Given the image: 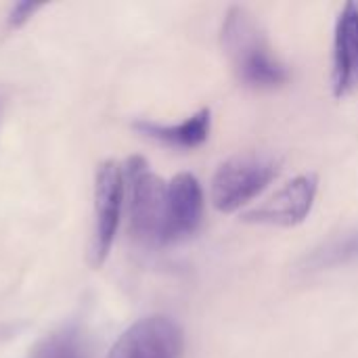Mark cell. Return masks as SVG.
Returning a JSON list of instances; mask_svg holds the SVG:
<instances>
[{
  "label": "cell",
  "instance_id": "6da1fadb",
  "mask_svg": "<svg viewBox=\"0 0 358 358\" xmlns=\"http://www.w3.org/2000/svg\"><path fill=\"white\" fill-rule=\"evenodd\" d=\"M222 46L248 86L277 88L287 82V67L271 50L260 25L243 8L233 6L222 21Z\"/></svg>",
  "mask_w": 358,
  "mask_h": 358
},
{
  "label": "cell",
  "instance_id": "7a4b0ae2",
  "mask_svg": "<svg viewBox=\"0 0 358 358\" xmlns=\"http://www.w3.org/2000/svg\"><path fill=\"white\" fill-rule=\"evenodd\" d=\"M132 235L145 245H168V182L153 174L145 157L132 155L124 164Z\"/></svg>",
  "mask_w": 358,
  "mask_h": 358
},
{
  "label": "cell",
  "instance_id": "3957f363",
  "mask_svg": "<svg viewBox=\"0 0 358 358\" xmlns=\"http://www.w3.org/2000/svg\"><path fill=\"white\" fill-rule=\"evenodd\" d=\"M281 172V157L266 151L235 155L218 166L210 185V199L218 212L233 214L260 197Z\"/></svg>",
  "mask_w": 358,
  "mask_h": 358
},
{
  "label": "cell",
  "instance_id": "277c9868",
  "mask_svg": "<svg viewBox=\"0 0 358 358\" xmlns=\"http://www.w3.org/2000/svg\"><path fill=\"white\" fill-rule=\"evenodd\" d=\"M126 197V180H124V168L107 159L96 170L94 180V229H92V241H90V264L101 266L109 250L113 245L122 206Z\"/></svg>",
  "mask_w": 358,
  "mask_h": 358
},
{
  "label": "cell",
  "instance_id": "5b68a950",
  "mask_svg": "<svg viewBox=\"0 0 358 358\" xmlns=\"http://www.w3.org/2000/svg\"><path fill=\"white\" fill-rule=\"evenodd\" d=\"M182 329L164 315H153L130 325L111 346L107 358H180Z\"/></svg>",
  "mask_w": 358,
  "mask_h": 358
},
{
  "label": "cell",
  "instance_id": "8992f818",
  "mask_svg": "<svg viewBox=\"0 0 358 358\" xmlns=\"http://www.w3.org/2000/svg\"><path fill=\"white\" fill-rule=\"evenodd\" d=\"M319 191V178L315 174H300L283 185L262 206L245 214L248 222L273 224V227H296L310 214Z\"/></svg>",
  "mask_w": 358,
  "mask_h": 358
},
{
  "label": "cell",
  "instance_id": "52a82bcc",
  "mask_svg": "<svg viewBox=\"0 0 358 358\" xmlns=\"http://www.w3.org/2000/svg\"><path fill=\"white\" fill-rule=\"evenodd\" d=\"M203 189L193 174L180 172L168 180V243L191 237L203 220Z\"/></svg>",
  "mask_w": 358,
  "mask_h": 358
},
{
  "label": "cell",
  "instance_id": "ba28073f",
  "mask_svg": "<svg viewBox=\"0 0 358 358\" xmlns=\"http://www.w3.org/2000/svg\"><path fill=\"white\" fill-rule=\"evenodd\" d=\"M331 86L338 99L358 86V2H346L336 19Z\"/></svg>",
  "mask_w": 358,
  "mask_h": 358
},
{
  "label": "cell",
  "instance_id": "9c48e42d",
  "mask_svg": "<svg viewBox=\"0 0 358 358\" xmlns=\"http://www.w3.org/2000/svg\"><path fill=\"white\" fill-rule=\"evenodd\" d=\"M134 128L162 143V145H168V147H174V149H195L199 145H203L210 136V128H212V113L210 109H199L197 113L189 115L185 122L180 124H155V122H136Z\"/></svg>",
  "mask_w": 358,
  "mask_h": 358
},
{
  "label": "cell",
  "instance_id": "30bf717a",
  "mask_svg": "<svg viewBox=\"0 0 358 358\" xmlns=\"http://www.w3.org/2000/svg\"><path fill=\"white\" fill-rule=\"evenodd\" d=\"M355 264H358V229L344 231L323 241L304 258V271L308 273L336 271Z\"/></svg>",
  "mask_w": 358,
  "mask_h": 358
},
{
  "label": "cell",
  "instance_id": "8fae6325",
  "mask_svg": "<svg viewBox=\"0 0 358 358\" xmlns=\"http://www.w3.org/2000/svg\"><path fill=\"white\" fill-rule=\"evenodd\" d=\"M27 358H90L84 334L69 325L44 336Z\"/></svg>",
  "mask_w": 358,
  "mask_h": 358
},
{
  "label": "cell",
  "instance_id": "7c38bea8",
  "mask_svg": "<svg viewBox=\"0 0 358 358\" xmlns=\"http://www.w3.org/2000/svg\"><path fill=\"white\" fill-rule=\"evenodd\" d=\"M42 8V4L36 2H17L10 13H8V25L10 27H21L23 23H27L38 10Z\"/></svg>",
  "mask_w": 358,
  "mask_h": 358
}]
</instances>
